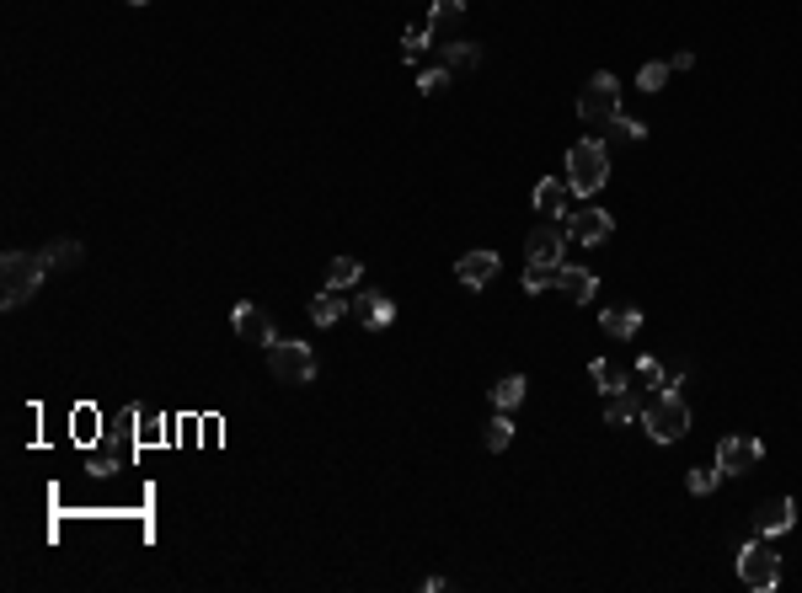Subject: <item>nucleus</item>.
Instances as JSON below:
<instances>
[{"label": "nucleus", "mask_w": 802, "mask_h": 593, "mask_svg": "<svg viewBox=\"0 0 802 593\" xmlns=\"http://www.w3.org/2000/svg\"><path fill=\"white\" fill-rule=\"evenodd\" d=\"M43 278H49L43 252L38 257H27V252H6V257H0V294H6V310H17V305L33 300Z\"/></svg>", "instance_id": "1"}, {"label": "nucleus", "mask_w": 802, "mask_h": 593, "mask_svg": "<svg viewBox=\"0 0 802 593\" xmlns=\"http://www.w3.org/2000/svg\"><path fill=\"white\" fill-rule=\"evenodd\" d=\"M610 182V150L599 145V139H583V145L567 150V187L573 193H599V187Z\"/></svg>", "instance_id": "2"}, {"label": "nucleus", "mask_w": 802, "mask_h": 593, "mask_svg": "<svg viewBox=\"0 0 802 593\" xmlns=\"http://www.w3.org/2000/svg\"><path fill=\"white\" fill-rule=\"evenodd\" d=\"M642 423H647V433H653L658 444H674V439L690 433V407L680 401V390H658V396L642 407Z\"/></svg>", "instance_id": "3"}, {"label": "nucleus", "mask_w": 802, "mask_h": 593, "mask_svg": "<svg viewBox=\"0 0 802 593\" xmlns=\"http://www.w3.org/2000/svg\"><path fill=\"white\" fill-rule=\"evenodd\" d=\"M268 369H273V380H284V385H311V380H316L311 342H295V337L268 342Z\"/></svg>", "instance_id": "4"}, {"label": "nucleus", "mask_w": 802, "mask_h": 593, "mask_svg": "<svg viewBox=\"0 0 802 593\" xmlns=\"http://www.w3.org/2000/svg\"><path fill=\"white\" fill-rule=\"evenodd\" d=\"M578 113H583V123H610L621 113V81H615L610 70H594L589 86H583V97H578Z\"/></svg>", "instance_id": "5"}, {"label": "nucleus", "mask_w": 802, "mask_h": 593, "mask_svg": "<svg viewBox=\"0 0 802 593\" xmlns=\"http://www.w3.org/2000/svg\"><path fill=\"white\" fill-rule=\"evenodd\" d=\"M738 577H744V588H754V593H770V588L781 583V556L770 551V545L749 540L744 551H738Z\"/></svg>", "instance_id": "6"}, {"label": "nucleus", "mask_w": 802, "mask_h": 593, "mask_svg": "<svg viewBox=\"0 0 802 593\" xmlns=\"http://www.w3.org/2000/svg\"><path fill=\"white\" fill-rule=\"evenodd\" d=\"M760 460H765V444L744 439V433H728V439L717 444V471L722 476H749V471H760Z\"/></svg>", "instance_id": "7"}, {"label": "nucleus", "mask_w": 802, "mask_h": 593, "mask_svg": "<svg viewBox=\"0 0 802 593\" xmlns=\"http://www.w3.org/2000/svg\"><path fill=\"white\" fill-rule=\"evenodd\" d=\"M567 236H578L583 246H599V241H610L615 236V214L610 209H578V214H567Z\"/></svg>", "instance_id": "8"}, {"label": "nucleus", "mask_w": 802, "mask_h": 593, "mask_svg": "<svg viewBox=\"0 0 802 593\" xmlns=\"http://www.w3.org/2000/svg\"><path fill=\"white\" fill-rule=\"evenodd\" d=\"M498 268H503V257L487 252V246H476V252H466V257L455 262V278H460L466 289H487L492 278H498Z\"/></svg>", "instance_id": "9"}, {"label": "nucleus", "mask_w": 802, "mask_h": 593, "mask_svg": "<svg viewBox=\"0 0 802 593\" xmlns=\"http://www.w3.org/2000/svg\"><path fill=\"white\" fill-rule=\"evenodd\" d=\"M562 246H567V225H535L530 230V241H524V257L530 262H546V268H557L562 262Z\"/></svg>", "instance_id": "10"}, {"label": "nucleus", "mask_w": 802, "mask_h": 593, "mask_svg": "<svg viewBox=\"0 0 802 593\" xmlns=\"http://www.w3.org/2000/svg\"><path fill=\"white\" fill-rule=\"evenodd\" d=\"M230 326H236V337L241 342H279V332H273V316L268 310H257V305H236V316H230Z\"/></svg>", "instance_id": "11"}, {"label": "nucleus", "mask_w": 802, "mask_h": 593, "mask_svg": "<svg viewBox=\"0 0 802 593\" xmlns=\"http://www.w3.org/2000/svg\"><path fill=\"white\" fill-rule=\"evenodd\" d=\"M353 316H359L369 332H380V326L396 321V300H391V294H380V289H364V294H353Z\"/></svg>", "instance_id": "12"}, {"label": "nucleus", "mask_w": 802, "mask_h": 593, "mask_svg": "<svg viewBox=\"0 0 802 593\" xmlns=\"http://www.w3.org/2000/svg\"><path fill=\"white\" fill-rule=\"evenodd\" d=\"M792 524H797L792 497H770V503H760V513H754V529H760V535H786Z\"/></svg>", "instance_id": "13"}, {"label": "nucleus", "mask_w": 802, "mask_h": 593, "mask_svg": "<svg viewBox=\"0 0 802 593\" xmlns=\"http://www.w3.org/2000/svg\"><path fill=\"white\" fill-rule=\"evenodd\" d=\"M605 423H610V428L642 423V401H637V385H626V390H610V396H605Z\"/></svg>", "instance_id": "14"}, {"label": "nucleus", "mask_w": 802, "mask_h": 593, "mask_svg": "<svg viewBox=\"0 0 802 593\" xmlns=\"http://www.w3.org/2000/svg\"><path fill=\"white\" fill-rule=\"evenodd\" d=\"M599 326H605V337L631 342V337L642 332V310H637V305H610L605 316H599Z\"/></svg>", "instance_id": "15"}, {"label": "nucleus", "mask_w": 802, "mask_h": 593, "mask_svg": "<svg viewBox=\"0 0 802 593\" xmlns=\"http://www.w3.org/2000/svg\"><path fill=\"white\" fill-rule=\"evenodd\" d=\"M557 289H562L573 305H589L594 289H599V278H594L589 268H557Z\"/></svg>", "instance_id": "16"}, {"label": "nucleus", "mask_w": 802, "mask_h": 593, "mask_svg": "<svg viewBox=\"0 0 802 593\" xmlns=\"http://www.w3.org/2000/svg\"><path fill=\"white\" fill-rule=\"evenodd\" d=\"M348 310H353V300H343V289L327 284V289H321L316 300H311V321H316V326H337V321L348 316Z\"/></svg>", "instance_id": "17"}, {"label": "nucleus", "mask_w": 802, "mask_h": 593, "mask_svg": "<svg viewBox=\"0 0 802 593\" xmlns=\"http://www.w3.org/2000/svg\"><path fill=\"white\" fill-rule=\"evenodd\" d=\"M567 193H573V187H567V182L546 177L541 187H535V209H541L546 220H567Z\"/></svg>", "instance_id": "18"}, {"label": "nucleus", "mask_w": 802, "mask_h": 593, "mask_svg": "<svg viewBox=\"0 0 802 593\" xmlns=\"http://www.w3.org/2000/svg\"><path fill=\"white\" fill-rule=\"evenodd\" d=\"M589 380H594V390H605V396H610V390H626V385H631V374H626L621 364H610V358H594V364H589Z\"/></svg>", "instance_id": "19"}, {"label": "nucleus", "mask_w": 802, "mask_h": 593, "mask_svg": "<svg viewBox=\"0 0 802 593\" xmlns=\"http://www.w3.org/2000/svg\"><path fill=\"white\" fill-rule=\"evenodd\" d=\"M81 241H49V246H43V262H49V273L59 268V273H65V268H81Z\"/></svg>", "instance_id": "20"}, {"label": "nucleus", "mask_w": 802, "mask_h": 593, "mask_svg": "<svg viewBox=\"0 0 802 593\" xmlns=\"http://www.w3.org/2000/svg\"><path fill=\"white\" fill-rule=\"evenodd\" d=\"M524 390H530V380H524V374H503V380L492 385V407H498V412L519 407V401H524Z\"/></svg>", "instance_id": "21"}, {"label": "nucleus", "mask_w": 802, "mask_h": 593, "mask_svg": "<svg viewBox=\"0 0 802 593\" xmlns=\"http://www.w3.org/2000/svg\"><path fill=\"white\" fill-rule=\"evenodd\" d=\"M444 65H450V70H476V65H482V49H476V43H444Z\"/></svg>", "instance_id": "22"}, {"label": "nucleus", "mask_w": 802, "mask_h": 593, "mask_svg": "<svg viewBox=\"0 0 802 593\" xmlns=\"http://www.w3.org/2000/svg\"><path fill=\"white\" fill-rule=\"evenodd\" d=\"M428 49H434V33H428V27H407V38H401V59H407V65H418Z\"/></svg>", "instance_id": "23"}, {"label": "nucleus", "mask_w": 802, "mask_h": 593, "mask_svg": "<svg viewBox=\"0 0 802 593\" xmlns=\"http://www.w3.org/2000/svg\"><path fill=\"white\" fill-rule=\"evenodd\" d=\"M359 257H332V273H327V284L332 289H353V284H359Z\"/></svg>", "instance_id": "24"}, {"label": "nucleus", "mask_w": 802, "mask_h": 593, "mask_svg": "<svg viewBox=\"0 0 802 593\" xmlns=\"http://www.w3.org/2000/svg\"><path fill=\"white\" fill-rule=\"evenodd\" d=\"M482 439H487V449H492V455H503V449L514 444V423H508V412H498V417H492Z\"/></svg>", "instance_id": "25"}, {"label": "nucleus", "mask_w": 802, "mask_h": 593, "mask_svg": "<svg viewBox=\"0 0 802 593\" xmlns=\"http://www.w3.org/2000/svg\"><path fill=\"white\" fill-rule=\"evenodd\" d=\"M557 268H562V262H557ZM557 268H546V262H530V268H524V289H530V294L557 289Z\"/></svg>", "instance_id": "26"}, {"label": "nucleus", "mask_w": 802, "mask_h": 593, "mask_svg": "<svg viewBox=\"0 0 802 593\" xmlns=\"http://www.w3.org/2000/svg\"><path fill=\"white\" fill-rule=\"evenodd\" d=\"M631 380H637V390H658V385H669V380H663V364H658V358H637V374H631Z\"/></svg>", "instance_id": "27"}, {"label": "nucleus", "mask_w": 802, "mask_h": 593, "mask_svg": "<svg viewBox=\"0 0 802 593\" xmlns=\"http://www.w3.org/2000/svg\"><path fill=\"white\" fill-rule=\"evenodd\" d=\"M674 75V65H663V59H653V65H642L637 75V91H663V81Z\"/></svg>", "instance_id": "28"}, {"label": "nucleus", "mask_w": 802, "mask_h": 593, "mask_svg": "<svg viewBox=\"0 0 802 593\" xmlns=\"http://www.w3.org/2000/svg\"><path fill=\"white\" fill-rule=\"evenodd\" d=\"M466 17V0H434V27H455Z\"/></svg>", "instance_id": "29"}, {"label": "nucleus", "mask_w": 802, "mask_h": 593, "mask_svg": "<svg viewBox=\"0 0 802 593\" xmlns=\"http://www.w3.org/2000/svg\"><path fill=\"white\" fill-rule=\"evenodd\" d=\"M450 81H455V70L444 65V70H428L418 81V91H423V97H439V91H450Z\"/></svg>", "instance_id": "30"}, {"label": "nucleus", "mask_w": 802, "mask_h": 593, "mask_svg": "<svg viewBox=\"0 0 802 593\" xmlns=\"http://www.w3.org/2000/svg\"><path fill=\"white\" fill-rule=\"evenodd\" d=\"M610 129H615V139H626V145H637V139L647 134L642 123H637V118H626V113H615V118H610Z\"/></svg>", "instance_id": "31"}, {"label": "nucleus", "mask_w": 802, "mask_h": 593, "mask_svg": "<svg viewBox=\"0 0 802 593\" xmlns=\"http://www.w3.org/2000/svg\"><path fill=\"white\" fill-rule=\"evenodd\" d=\"M717 476H722V471H706V465H696V471H690V476H685V487H690V492H696V497H706V492H712V487H717Z\"/></svg>", "instance_id": "32"}, {"label": "nucleus", "mask_w": 802, "mask_h": 593, "mask_svg": "<svg viewBox=\"0 0 802 593\" xmlns=\"http://www.w3.org/2000/svg\"><path fill=\"white\" fill-rule=\"evenodd\" d=\"M113 471H118V465L107 460V455H97V460H91V476H113Z\"/></svg>", "instance_id": "33"}, {"label": "nucleus", "mask_w": 802, "mask_h": 593, "mask_svg": "<svg viewBox=\"0 0 802 593\" xmlns=\"http://www.w3.org/2000/svg\"><path fill=\"white\" fill-rule=\"evenodd\" d=\"M129 6H150V0H129Z\"/></svg>", "instance_id": "34"}]
</instances>
